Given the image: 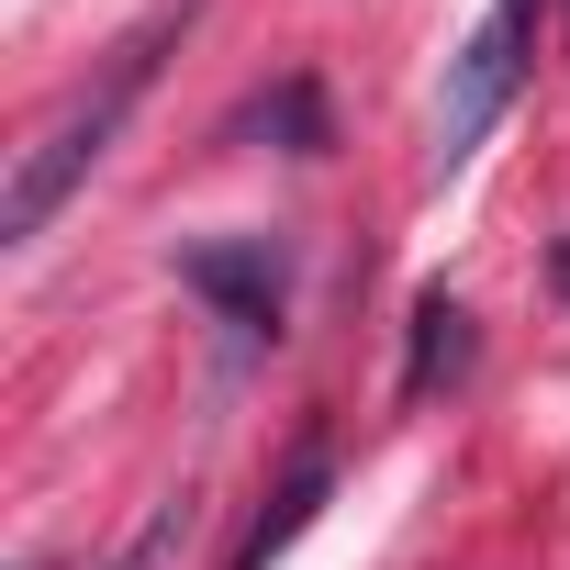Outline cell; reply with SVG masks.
<instances>
[{
	"label": "cell",
	"mask_w": 570,
	"mask_h": 570,
	"mask_svg": "<svg viewBox=\"0 0 570 570\" xmlns=\"http://www.w3.org/2000/svg\"><path fill=\"white\" fill-rule=\"evenodd\" d=\"M325 481H336V470H325V459H303V470H292V492H279V503H268V514H257V537H246V548H235V570H268V559H279V548H292V537H303V525H314V514H325Z\"/></svg>",
	"instance_id": "cell-5"
},
{
	"label": "cell",
	"mask_w": 570,
	"mask_h": 570,
	"mask_svg": "<svg viewBox=\"0 0 570 570\" xmlns=\"http://www.w3.org/2000/svg\"><path fill=\"white\" fill-rule=\"evenodd\" d=\"M537 68V0H492V12L470 23V46L448 57V90H436V168H459L525 90Z\"/></svg>",
	"instance_id": "cell-2"
},
{
	"label": "cell",
	"mask_w": 570,
	"mask_h": 570,
	"mask_svg": "<svg viewBox=\"0 0 570 570\" xmlns=\"http://www.w3.org/2000/svg\"><path fill=\"white\" fill-rule=\"evenodd\" d=\"M559 292H570V246H559Z\"/></svg>",
	"instance_id": "cell-6"
},
{
	"label": "cell",
	"mask_w": 570,
	"mask_h": 570,
	"mask_svg": "<svg viewBox=\"0 0 570 570\" xmlns=\"http://www.w3.org/2000/svg\"><path fill=\"white\" fill-rule=\"evenodd\" d=\"M190 35V0H179V12H157L146 35H124L112 57H101V79H79L23 146H12V190H0V246H35L46 224H57V202L112 157V135H124V112L146 101V79H157V57Z\"/></svg>",
	"instance_id": "cell-1"
},
{
	"label": "cell",
	"mask_w": 570,
	"mask_h": 570,
	"mask_svg": "<svg viewBox=\"0 0 570 570\" xmlns=\"http://www.w3.org/2000/svg\"><path fill=\"white\" fill-rule=\"evenodd\" d=\"M179 279L235 336H279V314H292V257H279L268 235H190L179 246Z\"/></svg>",
	"instance_id": "cell-3"
},
{
	"label": "cell",
	"mask_w": 570,
	"mask_h": 570,
	"mask_svg": "<svg viewBox=\"0 0 570 570\" xmlns=\"http://www.w3.org/2000/svg\"><path fill=\"white\" fill-rule=\"evenodd\" d=\"M459 358H470V314H459L448 292H425V303H414V358H403V392L425 403V392H436Z\"/></svg>",
	"instance_id": "cell-4"
}]
</instances>
